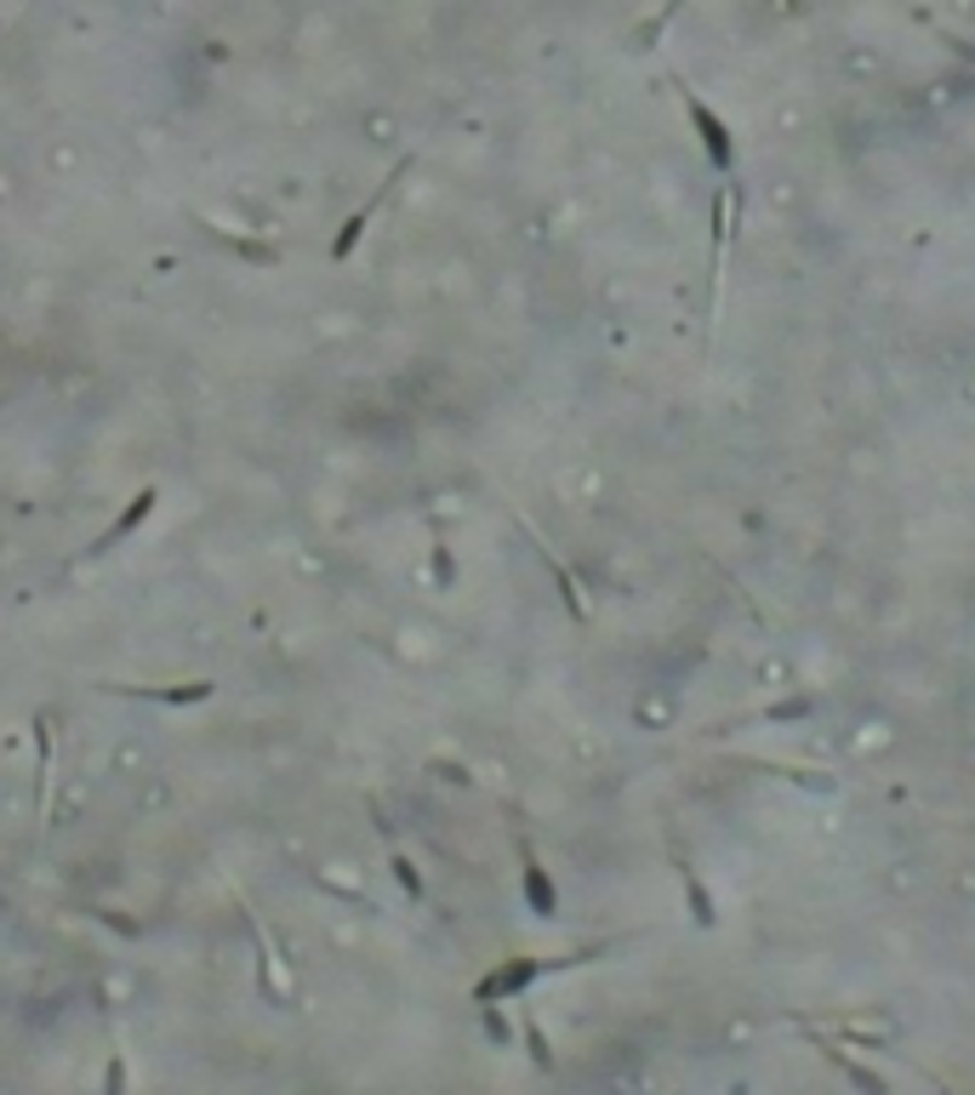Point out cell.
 I'll return each mask as SVG.
<instances>
[{
	"mask_svg": "<svg viewBox=\"0 0 975 1095\" xmlns=\"http://www.w3.org/2000/svg\"><path fill=\"white\" fill-rule=\"evenodd\" d=\"M35 810L46 822V793H52V771H57V708H35Z\"/></svg>",
	"mask_w": 975,
	"mask_h": 1095,
	"instance_id": "obj_8",
	"label": "cell"
},
{
	"mask_svg": "<svg viewBox=\"0 0 975 1095\" xmlns=\"http://www.w3.org/2000/svg\"><path fill=\"white\" fill-rule=\"evenodd\" d=\"M154 508H160V485H143V491L131 496V503H126V508H120V514L104 525V537H92V543H86V548L69 559V571H86V566H97V559H109L115 548H126V543H131V537H138V530L149 525V514H154Z\"/></svg>",
	"mask_w": 975,
	"mask_h": 1095,
	"instance_id": "obj_4",
	"label": "cell"
},
{
	"mask_svg": "<svg viewBox=\"0 0 975 1095\" xmlns=\"http://www.w3.org/2000/svg\"><path fill=\"white\" fill-rule=\"evenodd\" d=\"M200 228H206L217 246H228L234 257L257 262V269H275V262H280V246H268V240H240V235H228V228H217V223H206V217H200Z\"/></svg>",
	"mask_w": 975,
	"mask_h": 1095,
	"instance_id": "obj_13",
	"label": "cell"
},
{
	"mask_svg": "<svg viewBox=\"0 0 975 1095\" xmlns=\"http://www.w3.org/2000/svg\"><path fill=\"white\" fill-rule=\"evenodd\" d=\"M674 80V92H679V104H685V120H690V131H696V143H701V154H708V165L719 178H736V138H730V126H725V115L719 109H708V97H701L685 75H667Z\"/></svg>",
	"mask_w": 975,
	"mask_h": 1095,
	"instance_id": "obj_3",
	"label": "cell"
},
{
	"mask_svg": "<svg viewBox=\"0 0 975 1095\" xmlns=\"http://www.w3.org/2000/svg\"><path fill=\"white\" fill-rule=\"evenodd\" d=\"M667 850H674V873H679V890H685V908H690V924L696 931H714L719 924V908H714V890L701 884V873L690 868V856L679 850V839H667Z\"/></svg>",
	"mask_w": 975,
	"mask_h": 1095,
	"instance_id": "obj_9",
	"label": "cell"
},
{
	"mask_svg": "<svg viewBox=\"0 0 975 1095\" xmlns=\"http://www.w3.org/2000/svg\"><path fill=\"white\" fill-rule=\"evenodd\" d=\"M92 919H104L109 931H120V936H138V924H126V919H120L115 908H92Z\"/></svg>",
	"mask_w": 975,
	"mask_h": 1095,
	"instance_id": "obj_22",
	"label": "cell"
},
{
	"mask_svg": "<svg viewBox=\"0 0 975 1095\" xmlns=\"http://www.w3.org/2000/svg\"><path fill=\"white\" fill-rule=\"evenodd\" d=\"M433 582H440V588H451V582H457V566H451L446 543H433Z\"/></svg>",
	"mask_w": 975,
	"mask_h": 1095,
	"instance_id": "obj_19",
	"label": "cell"
},
{
	"mask_svg": "<svg viewBox=\"0 0 975 1095\" xmlns=\"http://www.w3.org/2000/svg\"><path fill=\"white\" fill-rule=\"evenodd\" d=\"M935 41L947 46L958 63H969V69H975V41H969V35H947V29H935Z\"/></svg>",
	"mask_w": 975,
	"mask_h": 1095,
	"instance_id": "obj_18",
	"label": "cell"
},
{
	"mask_svg": "<svg viewBox=\"0 0 975 1095\" xmlns=\"http://www.w3.org/2000/svg\"><path fill=\"white\" fill-rule=\"evenodd\" d=\"M816 708V696H793V702H776V708H764L759 719H804Z\"/></svg>",
	"mask_w": 975,
	"mask_h": 1095,
	"instance_id": "obj_17",
	"label": "cell"
},
{
	"mask_svg": "<svg viewBox=\"0 0 975 1095\" xmlns=\"http://www.w3.org/2000/svg\"><path fill=\"white\" fill-rule=\"evenodd\" d=\"M748 771H770V776H782V782H793V787H811V793H838V782L827 776V771H804V765H776V759H742Z\"/></svg>",
	"mask_w": 975,
	"mask_h": 1095,
	"instance_id": "obj_14",
	"label": "cell"
},
{
	"mask_svg": "<svg viewBox=\"0 0 975 1095\" xmlns=\"http://www.w3.org/2000/svg\"><path fill=\"white\" fill-rule=\"evenodd\" d=\"M104 1095H126V1055H109V1073H104Z\"/></svg>",
	"mask_w": 975,
	"mask_h": 1095,
	"instance_id": "obj_20",
	"label": "cell"
},
{
	"mask_svg": "<svg viewBox=\"0 0 975 1095\" xmlns=\"http://www.w3.org/2000/svg\"><path fill=\"white\" fill-rule=\"evenodd\" d=\"M480 1016H485V1033H491V1044H508V1021L496 1016V1005H480Z\"/></svg>",
	"mask_w": 975,
	"mask_h": 1095,
	"instance_id": "obj_21",
	"label": "cell"
},
{
	"mask_svg": "<svg viewBox=\"0 0 975 1095\" xmlns=\"http://www.w3.org/2000/svg\"><path fill=\"white\" fill-rule=\"evenodd\" d=\"M804 1039H811V1050H822V1055L833 1061V1067H838V1073H845V1084H856L861 1095H890V1084H885L879 1073H867V1067H861V1061H850V1055H845V1050H838L833 1039H822V1033H816V1027H804Z\"/></svg>",
	"mask_w": 975,
	"mask_h": 1095,
	"instance_id": "obj_12",
	"label": "cell"
},
{
	"mask_svg": "<svg viewBox=\"0 0 975 1095\" xmlns=\"http://www.w3.org/2000/svg\"><path fill=\"white\" fill-rule=\"evenodd\" d=\"M525 1050H531V1061L543 1073H554V1050H548V1033L536 1027V1016H525Z\"/></svg>",
	"mask_w": 975,
	"mask_h": 1095,
	"instance_id": "obj_16",
	"label": "cell"
},
{
	"mask_svg": "<svg viewBox=\"0 0 975 1095\" xmlns=\"http://www.w3.org/2000/svg\"><path fill=\"white\" fill-rule=\"evenodd\" d=\"M748 194L736 178H719V189L708 194V235H714V257H708V343H714V314H719V280H725V251L736 235V217H742Z\"/></svg>",
	"mask_w": 975,
	"mask_h": 1095,
	"instance_id": "obj_2",
	"label": "cell"
},
{
	"mask_svg": "<svg viewBox=\"0 0 975 1095\" xmlns=\"http://www.w3.org/2000/svg\"><path fill=\"white\" fill-rule=\"evenodd\" d=\"M514 856H519V890H525V908L536 919H559V884L554 873L543 868V856H536V845L525 834H514Z\"/></svg>",
	"mask_w": 975,
	"mask_h": 1095,
	"instance_id": "obj_7",
	"label": "cell"
},
{
	"mask_svg": "<svg viewBox=\"0 0 975 1095\" xmlns=\"http://www.w3.org/2000/svg\"><path fill=\"white\" fill-rule=\"evenodd\" d=\"M365 810H372V822H377V834H383V845H388V868H394V879H399V890L411 895V902H422L428 895V884H422V868L399 850V839H394V827H388V816H383V805L377 799H365Z\"/></svg>",
	"mask_w": 975,
	"mask_h": 1095,
	"instance_id": "obj_11",
	"label": "cell"
},
{
	"mask_svg": "<svg viewBox=\"0 0 975 1095\" xmlns=\"http://www.w3.org/2000/svg\"><path fill=\"white\" fill-rule=\"evenodd\" d=\"M519 530L531 537L536 559H543V571L554 577V588H559V605H565V616H570V622H588V605H582V588H577V577H570V571L559 566V554H554V548H548L543 537H536V525H531V519H519Z\"/></svg>",
	"mask_w": 975,
	"mask_h": 1095,
	"instance_id": "obj_10",
	"label": "cell"
},
{
	"mask_svg": "<svg viewBox=\"0 0 975 1095\" xmlns=\"http://www.w3.org/2000/svg\"><path fill=\"white\" fill-rule=\"evenodd\" d=\"M628 936H604V942H588V947H570V953H559V958H502L496 970H485L480 981H474V1005H508V999H519L525 987H536L543 976H559V970H582V965H593V958H604V953H617Z\"/></svg>",
	"mask_w": 975,
	"mask_h": 1095,
	"instance_id": "obj_1",
	"label": "cell"
},
{
	"mask_svg": "<svg viewBox=\"0 0 975 1095\" xmlns=\"http://www.w3.org/2000/svg\"><path fill=\"white\" fill-rule=\"evenodd\" d=\"M411 165H417V154H399V160L388 165V178H383V183L372 189V201H365L360 212H349V223L338 228V240H331V262H349V257H354V246L365 240V228H372V217H377V212L388 206V194H394L399 183L411 178Z\"/></svg>",
	"mask_w": 975,
	"mask_h": 1095,
	"instance_id": "obj_5",
	"label": "cell"
},
{
	"mask_svg": "<svg viewBox=\"0 0 975 1095\" xmlns=\"http://www.w3.org/2000/svg\"><path fill=\"white\" fill-rule=\"evenodd\" d=\"M679 12H685V0H667L662 12H651V18H645V23H639L633 35H628V52H639V57H645V52H656V41L667 35V23H674Z\"/></svg>",
	"mask_w": 975,
	"mask_h": 1095,
	"instance_id": "obj_15",
	"label": "cell"
},
{
	"mask_svg": "<svg viewBox=\"0 0 975 1095\" xmlns=\"http://www.w3.org/2000/svg\"><path fill=\"white\" fill-rule=\"evenodd\" d=\"M104 696L120 702H149V708H200L217 696V679H189V685H126V679H92Z\"/></svg>",
	"mask_w": 975,
	"mask_h": 1095,
	"instance_id": "obj_6",
	"label": "cell"
}]
</instances>
